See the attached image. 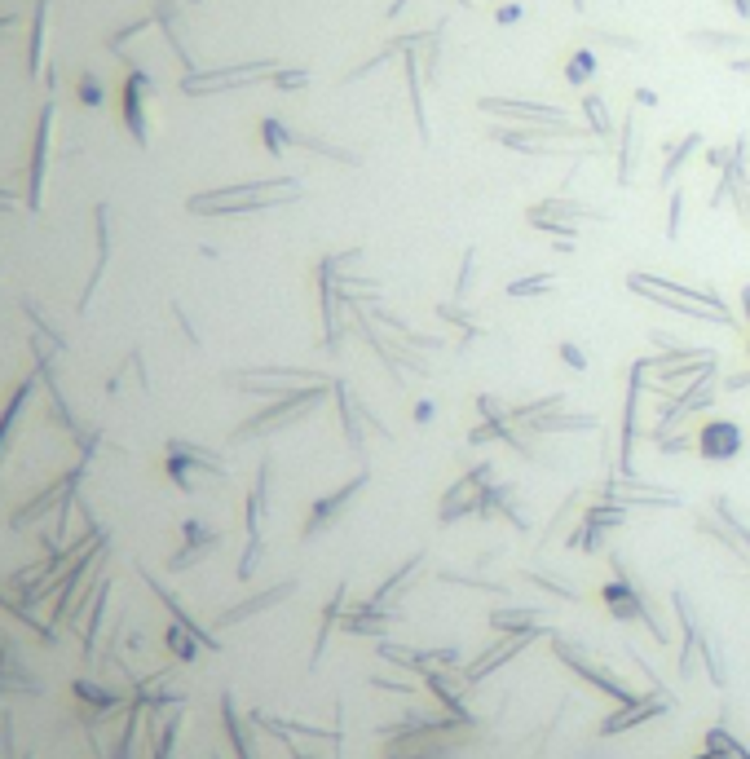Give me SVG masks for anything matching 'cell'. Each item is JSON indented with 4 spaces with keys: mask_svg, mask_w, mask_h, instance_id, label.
Returning <instances> with one entry per match:
<instances>
[{
    "mask_svg": "<svg viewBox=\"0 0 750 759\" xmlns=\"http://www.w3.org/2000/svg\"><path fill=\"white\" fill-rule=\"evenodd\" d=\"M609 565H613V579L601 587V601H605V610L618 618V622H644L649 632H654V641H666V627L663 618L649 610V596H644V587L632 579V570H627V561L623 552H605Z\"/></svg>",
    "mask_w": 750,
    "mask_h": 759,
    "instance_id": "4",
    "label": "cell"
},
{
    "mask_svg": "<svg viewBox=\"0 0 750 759\" xmlns=\"http://www.w3.org/2000/svg\"><path fill=\"white\" fill-rule=\"evenodd\" d=\"M746 358H750V345H746Z\"/></svg>",
    "mask_w": 750,
    "mask_h": 759,
    "instance_id": "59",
    "label": "cell"
},
{
    "mask_svg": "<svg viewBox=\"0 0 750 759\" xmlns=\"http://www.w3.org/2000/svg\"><path fill=\"white\" fill-rule=\"evenodd\" d=\"M601 40H605V45H613V49H627V54H640V40H632V35H613V31H601Z\"/></svg>",
    "mask_w": 750,
    "mask_h": 759,
    "instance_id": "48",
    "label": "cell"
},
{
    "mask_svg": "<svg viewBox=\"0 0 750 759\" xmlns=\"http://www.w3.org/2000/svg\"><path fill=\"white\" fill-rule=\"evenodd\" d=\"M367 477H371V468H358V477H349L340 491H331V495L318 499L314 508H309V517H305V530H300V539H305V543H314L318 534H327V530L336 526V521H340V517L349 512V503H353V499L367 491Z\"/></svg>",
    "mask_w": 750,
    "mask_h": 759,
    "instance_id": "8",
    "label": "cell"
},
{
    "mask_svg": "<svg viewBox=\"0 0 750 759\" xmlns=\"http://www.w3.org/2000/svg\"><path fill=\"white\" fill-rule=\"evenodd\" d=\"M190 468H199V472H208V477H226V460H221V455L203 450V446H195V441L173 438L168 441V472H173V481L181 486V491H195Z\"/></svg>",
    "mask_w": 750,
    "mask_h": 759,
    "instance_id": "10",
    "label": "cell"
},
{
    "mask_svg": "<svg viewBox=\"0 0 750 759\" xmlns=\"http://www.w3.org/2000/svg\"><path fill=\"white\" fill-rule=\"evenodd\" d=\"M697 446V438H684V433H671V438L658 441V455H684V450H693Z\"/></svg>",
    "mask_w": 750,
    "mask_h": 759,
    "instance_id": "45",
    "label": "cell"
},
{
    "mask_svg": "<svg viewBox=\"0 0 750 759\" xmlns=\"http://www.w3.org/2000/svg\"><path fill=\"white\" fill-rule=\"evenodd\" d=\"M733 204H737V217H742V226H750V186H746V190H733Z\"/></svg>",
    "mask_w": 750,
    "mask_h": 759,
    "instance_id": "49",
    "label": "cell"
},
{
    "mask_svg": "<svg viewBox=\"0 0 750 759\" xmlns=\"http://www.w3.org/2000/svg\"><path fill=\"white\" fill-rule=\"evenodd\" d=\"M728 164H733V147H728V150H724V147H711V150H706V168H715V173H724Z\"/></svg>",
    "mask_w": 750,
    "mask_h": 759,
    "instance_id": "47",
    "label": "cell"
},
{
    "mask_svg": "<svg viewBox=\"0 0 750 759\" xmlns=\"http://www.w3.org/2000/svg\"><path fill=\"white\" fill-rule=\"evenodd\" d=\"M477 415H481V420H491V424H503V420L512 424V407H503L494 393H481V398H477Z\"/></svg>",
    "mask_w": 750,
    "mask_h": 759,
    "instance_id": "40",
    "label": "cell"
},
{
    "mask_svg": "<svg viewBox=\"0 0 750 759\" xmlns=\"http://www.w3.org/2000/svg\"><path fill=\"white\" fill-rule=\"evenodd\" d=\"M565 407V393H548V398H534V402H521V407H512V424H530V420H543V415H552V410Z\"/></svg>",
    "mask_w": 750,
    "mask_h": 759,
    "instance_id": "34",
    "label": "cell"
},
{
    "mask_svg": "<svg viewBox=\"0 0 750 759\" xmlns=\"http://www.w3.org/2000/svg\"><path fill=\"white\" fill-rule=\"evenodd\" d=\"M530 438H552V433H605V424H601V415H592V410H552L543 420H530V424H521Z\"/></svg>",
    "mask_w": 750,
    "mask_h": 759,
    "instance_id": "15",
    "label": "cell"
},
{
    "mask_svg": "<svg viewBox=\"0 0 750 759\" xmlns=\"http://www.w3.org/2000/svg\"><path fill=\"white\" fill-rule=\"evenodd\" d=\"M345 592L349 587L340 583L336 587V592H331V605H327V610H322V618H318V641H314V663L318 658H322V649H327V636H331V632H336V622H340V618H345Z\"/></svg>",
    "mask_w": 750,
    "mask_h": 759,
    "instance_id": "33",
    "label": "cell"
},
{
    "mask_svg": "<svg viewBox=\"0 0 750 759\" xmlns=\"http://www.w3.org/2000/svg\"><path fill=\"white\" fill-rule=\"evenodd\" d=\"M627 292L640 296V300H649V305H658V309H671V314H680V319L715 322V327H742L737 314L724 305L720 292L675 283L671 274H644V269H635V274H627Z\"/></svg>",
    "mask_w": 750,
    "mask_h": 759,
    "instance_id": "1",
    "label": "cell"
},
{
    "mask_svg": "<svg viewBox=\"0 0 750 759\" xmlns=\"http://www.w3.org/2000/svg\"><path fill=\"white\" fill-rule=\"evenodd\" d=\"M331 376L309 371V367H252V371H230V384L243 393H265V398H283L309 384H327Z\"/></svg>",
    "mask_w": 750,
    "mask_h": 759,
    "instance_id": "6",
    "label": "cell"
},
{
    "mask_svg": "<svg viewBox=\"0 0 750 759\" xmlns=\"http://www.w3.org/2000/svg\"><path fill=\"white\" fill-rule=\"evenodd\" d=\"M186 548L173 556V570H186V565H195V561H203V552H212V548H221V534L217 530H203L199 521H186Z\"/></svg>",
    "mask_w": 750,
    "mask_h": 759,
    "instance_id": "26",
    "label": "cell"
},
{
    "mask_svg": "<svg viewBox=\"0 0 750 759\" xmlns=\"http://www.w3.org/2000/svg\"><path fill=\"white\" fill-rule=\"evenodd\" d=\"M720 393H724V389H720V367H711L706 376L693 380V384L684 389V393H680V398H675V402L684 407V415H702V410L715 407V398H720Z\"/></svg>",
    "mask_w": 750,
    "mask_h": 759,
    "instance_id": "22",
    "label": "cell"
},
{
    "mask_svg": "<svg viewBox=\"0 0 750 759\" xmlns=\"http://www.w3.org/2000/svg\"><path fill=\"white\" fill-rule=\"evenodd\" d=\"M689 45H697V49H715V54H737V49H746L750 35L746 31H720V27H697L689 31Z\"/></svg>",
    "mask_w": 750,
    "mask_h": 759,
    "instance_id": "27",
    "label": "cell"
},
{
    "mask_svg": "<svg viewBox=\"0 0 750 759\" xmlns=\"http://www.w3.org/2000/svg\"><path fill=\"white\" fill-rule=\"evenodd\" d=\"M671 706H675V698H671L666 689L640 693L635 702H623L613 715H605V720H601V733H605V737H613V733H627V729H635V724H644V720H654V715H666Z\"/></svg>",
    "mask_w": 750,
    "mask_h": 759,
    "instance_id": "12",
    "label": "cell"
},
{
    "mask_svg": "<svg viewBox=\"0 0 750 759\" xmlns=\"http://www.w3.org/2000/svg\"><path fill=\"white\" fill-rule=\"evenodd\" d=\"M525 579L534 587H543V592H552L556 601H578V592L570 583H556V579H548V574H539V570H525Z\"/></svg>",
    "mask_w": 750,
    "mask_h": 759,
    "instance_id": "41",
    "label": "cell"
},
{
    "mask_svg": "<svg viewBox=\"0 0 750 759\" xmlns=\"http://www.w3.org/2000/svg\"><path fill=\"white\" fill-rule=\"evenodd\" d=\"M592 76H596V54H592V49L570 54V62H565V80H570V85H587Z\"/></svg>",
    "mask_w": 750,
    "mask_h": 759,
    "instance_id": "37",
    "label": "cell"
},
{
    "mask_svg": "<svg viewBox=\"0 0 750 759\" xmlns=\"http://www.w3.org/2000/svg\"><path fill=\"white\" fill-rule=\"evenodd\" d=\"M460 5H472V0H460Z\"/></svg>",
    "mask_w": 750,
    "mask_h": 759,
    "instance_id": "58",
    "label": "cell"
},
{
    "mask_svg": "<svg viewBox=\"0 0 750 759\" xmlns=\"http://www.w3.org/2000/svg\"><path fill=\"white\" fill-rule=\"evenodd\" d=\"M640 376L627 380V402H623V446H618V477H635V441H640Z\"/></svg>",
    "mask_w": 750,
    "mask_h": 759,
    "instance_id": "16",
    "label": "cell"
},
{
    "mask_svg": "<svg viewBox=\"0 0 750 759\" xmlns=\"http://www.w3.org/2000/svg\"><path fill=\"white\" fill-rule=\"evenodd\" d=\"M494 18H499V23H517V18H521V5H503V9H494Z\"/></svg>",
    "mask_w": 750,
    "mask_h": 759,
    "instance_id": "51",
    "label": "cell"
},
{
    "mask_svg": "<svg viewBox=\"0 0 750 759\" xmlns=\"http://www.w3.org/2000/svg\"><path fill=\"white\" fill-rule=\"evenodd\" d=\"M635 106H658V93L654 88H635Z\"/></svg>",
    "mask_w": 750,
    "mask_h": 759,
    "instance_id": "53",
    "label": "cell"
},
{
    "mask_svg": "<svg viewBox=\"0 0 750 759\" xmlns=\"http://www.w3.org/2000/svg\"><path fill=\"white\" fill-rule=\"evenodd\" d=\"M728 66H733V71H742V76H750V58H733Z\"/></svg>",
    "mask_w": 750,
    "mask_h": 759,
    "instance_id": "55",
    "label": "cell"
},
{
    "mask_svg": "<svg viewBox=\"0 0 750 759\" xmlns=\"http://www.w3.org/2000/svg\"><path fill=\"white\" fill-rule=\"evenodd\" d=\"M737 305H742V319H746V331H750V283H742V292H737Z\"/></svg>",
    "mask_w": 750,
    "mask_h": 759,
    "instance_id": "52",
    "label": "cell"
},
{
    "mask_svg": "<svg viewBox=\"0 0 750 759\" xmlns=\"http://www.w3.org/2000/svg\"><path fill=\"white\" fill-rule=\"evenodd\" d=\"M697 759H720V755H711V751H706V755H697Z\"/></svg>",
    "mask_w": 750,
    "mask_h": 759,
    "instance_id": "57",
    "label": "cell"
},
{
    "mask_svg": "<svg viewBox=\"0 0 750 759\" xmlns=\"http://www.w3.org/2000/svg\"><path fill=\"white\" fill-rule=\"evenodd\" d=\"M291 592H296V579H288V583H274L269 592H260V596H248V601H238L234 610L221 613V622L230 627V622H238V618H252V613L269 610V605H279V601H288Z\"/></svg>",
    "mask_w": 750,
    "mask_h": 759,
    "instance_id": "25",
    "label": "cell"
},
{
    "mask_svg": "<svg viewBox=\"0 0 750 759\" xmlns=\"http://www.w3.org/2000/svg\"><path fill=\"white\" fill-rule=\"evenodd\" d=\"M530 212H539V217H556V221H609V212L592 204H578V199H565V195H556V199H543V204H530Z\"/></svg>",
    "mask_w": 750,
    "mask_h": 759,
    "instance_id": "24",
    "label": "cell"
},
{
    "mask_svg": "<svg viewBox=\"0 0 750 759\" xmlns=\"http://www.w3.org/2000/svg\"><path fill=\"white\" fill-rule=\"evenodd\" d=\"M697 534H706V539L724 543V548H728V556H737V561H750V552L742 548V539L733 534V526H728V521H720L715 512H697Z\"/></svg>",
    "mask_w": 750,
    "mask_h": 759,
    "instance_id": "29",
    "label": "cell"
},
{
    "mask_svg": "<svg viewBox=\"0 0 750 759\" xmlns=\"http://www.w3.org/2000/svg\"><path fill=\"white\" fill-rule=\"evenodd\" d=\"M552 649H556V658H561V663H565L570 672H574V675H583V680H587L592 689H601V693H609V698L618 702V706H623V702H635V693L627 689V684H623V680H618V675L609 672V667H596V663H592V658L583 653V644L565 641V636H552Z\"/></svg>",
    "mask_w": 750,
    "mask_h": 759,
    "instance_id": "7",
    "label": "cell"
},
{
    "mask_svg": "<svg viewBox=\"0 0 750 759\" xmlns=\"http://www.w3.org/2000/svg\"><path fill=\"white\" fill-rule=\"evenodd\" d=\"M720 389H724V393H750V367H746V371H733V376H724Z\"/></svg>",
    "mask_w": 750,
    "mask_h": 759,
    "instance_id": "46",
    "label": "cell"
},
{
    "mask_svg": "<svg viewBox=\"0 0 750 759\" xmlns=\"http://www.w3.org/2000/svg\"><path fill=\"white\" fill-rule=\"evenodd\" d=\"M472 269H477V248H463L460 274H455V300H463V296H468V288H472Z\"/></svg>",
    "mask_w": 750,
    "mask_h": 759,
    "instance_id": "42",
    "label": "cell"
},
{
    "mask_svg": "<svg viewBox=\"0 0 750 759\" xmlns=\"http://www.w3.org/2000/svg\"><path fill=\"white\" fill-rule=\"evenodd\" d=\"M481 111L512 124H570V116L552 102H525V97H481Z\"/></svg>",
    "mask_w": 750,
    "mask_h": 759,
    "instance_id": "13",
    "label": "cell"
},
{
    "mask_svg": "<svg viewBox=\"0 0 750 759\" xmlns=\"http://www.w3.org/2000/svg\"><path fill=\"white\" fill-rule=\"evenodd\" d=\"M583 116H587V133L609 147L613 142V119H609V106L601 93H583Z\"/></svg>",
    "mask_w": 750,
    "mask_h": 759,
    "instance_id": "31",
    "label": "cell"
},
{
    "mask_svg": "<svg viewBox=\"0 0 750 759\" xmlns=\"http://www.w3.org/2000/svg\"><path fill=\"white\" fill-rule=\"evenodd\" d=\"M552 292H556V274H525V278H512V283H508V296H512V300L552 296Z\"/></svg>",
    "mask_w": 750,
    "mask_h": 759,
    "instance_id": "35",
    "label": "cell"
},
{
    "mask_svg": "<svg viewBox=\"0 0 750 759\" xmlns=\"http://www.w3.org/2000/svg\"><path fill=\"white\" fill-rule=\"evenodd\" d=\"M336 407H340V429H345V446L353 450L358 468H367V420H362V398L349 389V380H336Z\"/></svg>",
    "mask_w": 750,
    "mask_h": 759,
    "instance_id": "14",
    "label": "cell"
},
{
    "mask_svg": "<svg viewBox=\"0 0 750 759\" xmlns=\"http://www.w3.org/2000/svg\"><path fill=\"white\" fill-rule=\"evenodd\" d=\"M733 9H737V18L750 27V0H733Z\"/></svg>",
    "mask_w": 750,
    "mask_h": 759,
    "instance_id": "54",
    "label": "cell"
},
{
    "mask_svg": "<svg viewBox=\"0 0 750 759\" xmlns=\"http://www.w3.org/2000/svg\"><path fill=\"white\" fill-rule=\"evenodd\" d=\"M746 450V433L737 420H706L697 429V455L711 460V464H728Z\"/></svg>",
    "mask_w": 750,
    "mask_h": 759,
    "instance_id": "11",
    "label": "cell"
},
{
    "mask_svg": "<svg viewBox=\"0 0 750 759\" xmlns=\"http://www.w3.org/2000/svg\"><path fill=\"white\" fill-rule=\"evenodd\" d=\"M327 398H336V380H327V384H309V389H296V393H283V398H269V407L257 410V415H248V420L234 429L230 441L274 438V433H283V429H291V424L309 420L314 410H322Z\"/></svg>",
    "mask_w": 750,
    "mask_h": 759,
    "instance_id": "3",
    "label": "cell"
},
{
    "mask_svg": "<svg viewBox=\"0 0 750 759\" xmlns=\"http://www.w3.org/2000/svg\"><path fill=\"white\" fill-rule=\"evenodd\" d=\"M561 362H565V367H574V371H587V367H592V358H587V353L578 349L574 340H561Z\"/></svg>",
    "mask_w": 750,
    "mask_h": 759,
    "instance_id": "44",
    "label": "cell"
},
{
    "mask_svg": "<svg viewBox=\"0 0 750 759\" xmlns=\"http://www.w3.org/2000/svg\"><path fill=\"white\" fill-rule=\"evenodd\" d=\"M424 565H429V552H410V556L402 561V570H393V574H389L384 583L375 587L371 601H375V605H398V601L406 596V587L420 579V570H424Z\"/></svg>",
    "mask_w": 750,
    "mask_h": 759,
    "instance_id": "19",
    "label": "cell"
},
{
    "mask_svg": "<svg viewBox=\"0 0 750 759\" xmlns=\"http://www.w3.org/2000/svg\"><path fill=\"white\" fill-rule=\"evenodd\" d=\"M481 517H503L512 530H530V521H525V512H521V495H517V481H499L494 477L491 486L481 491Z\"/></svg>",
    "mask_w": 750,
    "mask_h": 759,
    "instance_id": "18",
    "label": "cell"
},
{
    "mask_svg": "<svg viewBox=\"0 0 750 759\" xmlns=\"http://www.w3.org/2000/svg\"><path fill=\"white\" fill-rule=\"evenodd\" d=\"M437 420V407L424 398V402H415V424H433Z\"/></svg>",
    "mask_w": 750,
    "mask_h": 759,
    "instance_id": "50",
    "label": "cell"
},
{
    "mask_svg": "<svg viewBox=\"0 0 750 759\" xmlns=\"http://www.w3.org/2000/svg\"><path fill=\"white\" fill-rule=\"evenodd\" d=\"M702 147H706V142H702V133H684L680 142H666V159H663V173H658V186L671 190V186H675V177H680V168H684V164H689Z\"/></svg>",
    "mask_w": 750,
    "mask_h": 759,
    "instance_id": "23",
    "label": "cell"
},
{
    "mask_svg": "<svg viewBox=\"0 0 750 759\" xmlns=\"http://www.w3.org/2000/svg\"><path fill=\"white\" fill-rule=\"evenodd\" d=\"M269 85H274V88H283V93H288V88H305V85H309V71H300V66H291V71H283V66H279V71L269 76Z\"/></svg>",
    "mask_w": 750,
    "mask_h": 759,
    "instance_id": "43",
    "label": "cell"
},
{
    "mask_svg": "<svg viewBox=\"0 0 750 759\" xmlns=\"http://www.w3.org/2000/svg\"><path fill=\"white\" fill-rule=\"evenodd\" d=\"M398 618H402V613H398V605H375L371 596H367V601H358L353 610H345L340 627H345L349 636H384V632H389Z\"/></svg>",
    "mask_w": 750,
    "mask_h": 759,
    "instance_id": "17",
    "label": "cell"
},
{
    "mask_svg": "<svg viewBox=\"0 0 750 759\" xmlns=\"http://www.w3.org/2000/svg\"><path fill=\"white\" fill-rule=\"evenodd\" d=\"M494 481V464H472L463 477H455L451 486H446V495L437 503V526H455L460 517H481V491Z\"/></svg>",
    "mask_w": 750,
    "mask_h": 759,
    "instance_id": "5",
    "label": "cell"
},
{
    "mask_svg": "<svg viewBox=\"0 0 750 759\" xmlns=\"http://www.w3.org/2000/svg\"><path fill=\"white\" fill-rule=\"evenodd\" d=\"M300 195H305V186L296 177H265V181H238V186L190 195L186 207L195 217H238V212H265V207L296 204Z\"/></svg>",
    "mask_w": 750,
    "mask_h": 759,
    "instance_id": "2",
    "label": "cell"
},
{
    "mask_svg": "<svg viewBox=\"0 0 750 759\" xmlns=\"http://www.w3.org/2000/svg\"><path fill=\"white\" fill-rule=\"evenodd\" d=\"M635 181V116L623 119V133H618V186L627 190Z\"/></svg>",
    "mask_w": 750,
    "mask_h": 759,
    "instance_id": "32",
    "label": "cell"
},
{
    "mask_svg": "<svg viewBox=\"0 0 750 759\" xmlns=\"http://www.w3.org/2000/svg\"><path fill=\"white\" fill-rule=\"evenodd\" d=\"M265 508H269V460L257 468V486H252V495H248V539H260Z\"/></svg>",
    "mask_w": 750,
    "mask_h": 759,
    "instance_id": "30",
    "label": "cell"
},
{
    "mask_svg": "<svg viewBox=\"0 0 750 759\" xmlns=\"http://www.w3.org/2000/svg\"><path fill=\"white\" fill-rule=\"evenodd\" d=\"M260 137H265V150H269L274 159H283V155H288V147H296V133H291V128H283L279 119H260Z\"/></svg>",
    "mask_w": 750,
    "mask_h": 759,
    "instance_id": "36",
    "label": "cell"
},
{
    "mask_svg": "<svg viewBox=\"0 0 750 759\" xmlns=\"http://www.w3.org/2000/svg\"><path fill=\"white\" fill-rule=\"evenodd\" d=\"M491 627L499 636H552V627H543V610H494Z\"/></svg>",
    "mask_w": 750,
    "mask_h": 759,
    "instance_id": "20",
    "label": "cell"
},
{
    "mask_svg": "<svg viewBox=\"0 0 750 759\" xmlns=\"http://www.w3.org/2000/svg\"><path fill=\"white\" fill-rule=\"evenodd\" d=\"M697 649H702V663H706V672H711V684H715V689H724V684H728V672H724L720 644L711 641V636H702V641H697Z\"/></svg>",
    "mask_w": 750,
    "mask_h": 759,
    "instance_id": "38",
    "label": "cell"
},
{
    "mask_svg": "<svg viewBox=\"0 0 750 759\" xmlns=\"http://www.w3.org/2000/svg\"><path fill=\"white\" fill-rule=\"evenodd\" d=\"M680 226H684V190L675 186L666 199V238H680Z\"/></svg>",
    "mask_w": 750,
    "mask_h": 759,
    "instance_id": "39",
    "label": "cell"
},
{
    "mask_svg": "<svg viewBox=\"0 0 750 759\" xmlns=\"http://www.w3.org/2000/svg\"><path fill=\"white\" fill-rule=\"evenodd\" d=\"M671 610H675V618H680V632H684V644H680V675H689L693 667V649H697V641H702V627H697V613H693V601L684 587H675L671 592Z\"/></svg>",
    "mask_w": 750,
    "mask_h": 759,
    "instance_id": "21",
    "label": "cell"
},
{
    "mask_svg": "<svg viewBox=\"0 0 750 759\" xmlns=\"http://www.w3.org/2000/svg\"><path fill=\"white\" fill-rule=\"evenodd\" d=\"M279 71V62L265 58V62H234V66H221V71H203V76H186L181 88L190 97L199 93H221V88H238V85H257V80H269Z\"/></svg>",
    "mask_w": 750,
    "mask_h": 759,
    "instance_id": "9",
    "label": "cell"
},
{
    "mask_svg": "<svg viewBox=\"0 0 750 759\" xmlns=\"http://www.w3.org/2000/svg\"><path fill=\"white\" fill-rule=\"evenodd\" d=\"M574 9H587V0H574Z\"/></svg>",
    "mask_w": 750,
    "mask_h": 759,
    "instance_id": "56",
    "label": "cell"
},
{
    "mask_svg": "<svg viewBox=\"0 0 750 759\" xmlns=\"http://www.w3.org/2000/svg\"><path fill=\"white\" fill-rule=\"evenodd\" d=\"M424 62L415 58V54H406V85H410V111H415V128H420V137L429 142V111H424V71H420Z\"/></svg>",
    "mask_w": 750,
    "mask_h": 759,
    "instance_id": "28",
    "label": "cell"
}]
</instances>
